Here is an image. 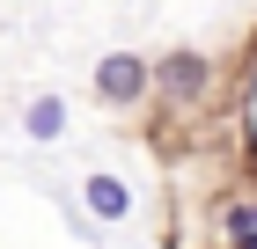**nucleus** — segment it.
Wrapping results in <instances>:
<instances>
[{"label": "nucleus", "mask_w": 257, "mask_h": 249, "mask_svg": "<svg viewBox=\"0 0 257 249\" xmlns=\"http://www.w3.org/2000/svg\"><path fill=\"white\" fill-rule=\"evenodd\" d=\"M155 81L169 88V96H198V88H206V59H198V52H177V59L155 66Z\"/></svg>", "instance_id": "obj_2"}, {"label": "nucleus", "mask_w": 257, "mask_h": 249, "mask_svg": "<svg viewBox=\"0 0 257 249\" xmlns=\"http://www.w3.org/2000/svg\"><path fill=\"white\" fill-rule=\"evenodd\" d=\"M147 81H155V74H147V66H140L133 52H110V59H103V66H96V88H103V96H110V103H133L140 88H147Z\"/></svg>", "instance_id": "obj_1"}, {"label": "nucleus", "mask_w": 257, "mask_h": 249, "mask_svg": "<svg viewBox=\"0 0 257 249\" xmlns=\"http://www.w3.org/2000/svg\"><path fill=\"white\" fill-rule=\"evenodd\" d=\"M88 212L96 220H125L133 212V191H125L118 176H88Z\"/></svg>", "instance_id": "obj_3"}, {"label": "nucleus", "mask_w": 257, "mask_h": 249, "mask_svg": "<svg viewBox=\"0 0 257 249\" xmlns=\"http://www.w3.org/2000/svg\"><path fill=\"white\" fill-rule=\"evenodd\" d=\"M59 125H66V103L59 96H37V103H30V139H59Z\"/></svg>", "instance_id": "obj_4"}, {"label": "nucleus", "mask_w": 257, "mask_h": 249, "mask_svg": "<svg viewBox=\"0 0 257 249\" xmlns=\"http://www.w3.org/2000/svg\"><path fill=\"white\" fill-rule=\"evenodd\" d=\"M228 242H235V249H257V205L228 212Z\"/></svg>", "instance_id": "obj_5"}]
</instances>
